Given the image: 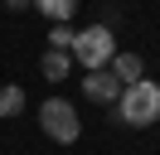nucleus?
<instances>
[{"label":"nucleus","mask_w":160,"mask_h":155,"mask_svg":"<svg viewBox=\"0 0 160 155\" xmlns=\"http://www.w3.org/2000/svg\"><path fill=\"white\" fill-rule=\"evenodd\" d=\"M24 112V92L20 87H0V116H20Z\"/></svg>","instance_id":"6e6552de"},{"label":"nucleus","mask_w":160,"mask_h":155,"mask_svg":"<svg viewBox=\"0 0 160 155\" xmlns=\"http://www.w3.org/2000/svg\"><path fill=\"white\" fill-rule=\"evenodd\" d=\"M5 5H10V10H29L34 0H5Z\"/></svg>","instance_id":"9d476101"},{"label":"nucleus","mask_w":160,"mask_h":155,"mask_svg":"<svg viewBox=\"0 0 160 155\" xmlns=\"http://www.w3.org/2000/svg\"><path fill=\"white\" fill-rule=\"evenodd\" d=\"M39 126H44V136H49V141H58V145H73V141L82 136L78 107L63 102V97H49V102L39 107Z\"/></svg>","instance_id":"7ed1b4c3"},{"label":"nucleus","mask_w":160,"mask_h":155,"mask_svg":"<svg viewBox=\"0 0 160 155\" xmlns=\"http://www.w3.org/2000/svg\"><path fill=\"white\" fill-rule=\"evenodd\" d=\"M49 48H58V53H73V29H68V24H53V29H49Z\"/></svg>","instance_id":"1a4fd4ad"},{"label":"nucleus","mask_w":160,"mask_h":155,"mask_svg":"<svg viewBox=\"0 0 160 155\" xmlns=\"http://www.w3.org/2000/svg\"><path fill=\"white\" fill-rule=\"evenodd\" d=\"M107 73L117 78L121 87H126V82H141V58H136V53H117V58L107 63Z\"/></svg>","instance_id":"423d86ee"},{"label":"nucleus","mask_w":160,"mask_h":155,"mask_svg":"<svg viewBox=\"0 0 160 155\" xmlns=\"http://www.w3.org/2000/svg\"><path fill=\"white\" fill-rule=\"evenodd\" d=\"M117 112L126 126H155L160 121V87L150 82V78H141V82H126L117 97Z\"/></svg>","instance_id":"f257e3e1"},{"label":"nucleus","mask_w":160,"mask_h":155,"mask_svg":"<svg viewBox=\"0 0 160 155\" xmlns=\"http://www.w3.org/2000/svg\"><path fill=\"white\" fill-rule=\"evenodd\" d=\"M39 73L49 78V82H63V78L73 73V53H58V48H49V53L39 58Z\"/></svg>","instance_id":"39448f33"},{"label":"nucleus","mask_w":160,"mask_h":155,"mask_svg":"<svg viewBox=\"0 0 160 155\" xmlns=\"http://www.w3.org/2000/svg\"><path fill=\"white\" fill-rule=\"evenodd\" d=\"M82 97H88V102H97V107H117L121 82L107 73V68H92V73H82Z\"/></svg>","instance_id":"20e7f679"},{"label":"nucleus","mask_w":160,"mask_h":155,"mask_svg":"<svg viewBox=\"0 0 160 155\" xmlns=\"http://www.w3.org/2000/svg\"><path fill=\"white\" fill-rule=\"evenodd\" d=\"M112 58H117V39H112L107 24H88L82 34H73V63H82L92 73V68H107Z\"/></svg>","instance_id":"f03ea898"},{"label":"nucleus","mask_w":160,"mask_h":155,"mask_svg":"<svg viewBox=\"0 0 160 155\" xmlns=\"http://www.w3.org/2000/svg\"><path fill=\"white\" fill-rule=\"evenodd\" d=\"M34 10H39V15H49L53 24H68L73 10H78V0H34Z\"/></svg>","instance_id":"0eeeda50"}]
</instances>
